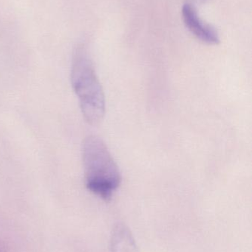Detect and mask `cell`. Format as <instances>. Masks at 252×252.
I'll use <instances>...</instances> for the list:
<instances>
[{
	"label": "cell",
	"instance_id": "7a4b0ae2",
	"mask_svg": "<svg viewBox=\"0 0 252 252\" xmlns=\"http://www.w3.org/2000/svg\"><path fill=\"white\" fill-rule=\"evenodd\" d=\"M86 187L90 192L109 201L121 184V174L115 160L102 139L95 135L82 144Z\"/></svg>",
	"mask_w": 252,
	"mask_h": 252
},
{
	"label": "cell",
	"instance_id": "6da1fadb",
	"mask_svg": "<svg viewBox=\"0 0 252 252\" xmlns=\"http://www.w3.org/2000/svg\"><path fill=\"white\" fill-rule=\"evenodd\" d=\"M71 84L86 122L99 125L105 114V97L90 55L84 45L76 47L71 66Z\"/></svg>",
	"mask_w": 252,
	"mask_h": 252
},
{
	"label": "cell",
	"instance_id": "3957f363",
	"mask_svg": "<svg viewBox=\"0 0 252 252\" xmlns=\"http://www.w3.org/2000/svg\"><path fill=\"white\" fill-rule=\"evenodd\" d=\"M182 18L189 32L200 41L210 45L220 43V36L216 28L206 23L192 4H185L183 6Z\"/></svg>",
	"mask_w": 252,
	"mask_h": 252
},
{
	"label": "cell",
	"instance_id": "277c9868",
	"mask_svg": "<svg viewBox=\"0 0 252 252\" xmlns=\"http://www.w3.org/2000/svg\"><path fill=\"white\" fill-rule=\"evenodd\" d=\"M110 252H139L133 234L124 223H117L109 241Z\"/></svg>",
	"mask_w": 252,
	"mask_h": 252
}]
</instances>
